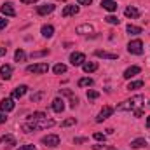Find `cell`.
<instances>
[{
    "instance_id": "6da1fadb",
    "label": "cell",
    "mask_w": 150,
    "mask_h": 150,
    "mask_svg": "<svg viewBox=\"0 0 150 150\" xmlns=\"http://www.w3.org/2000/svg\"><path fill=\"white\" fill-rule=\"evenodd\" d=\"M54 126V120L52 119H40V120H28L26 124L21 126V129L25 133H32V131H37V129H45V127H51Z\"/></svg>"
},
{
    "instance_id": "7a4b0ae2",
    "label": "cell",
    "mask_w": 150,
    "mask_h": 150,
    "mask_svg": "<svg viewBox=\"0 0 150 150\" xmlns=\"http://www.w3.org/2000/svg\"><path fill=\"white\" fill-rule=\"evenodd\" d=\"M145 101V98L142 96V94H136V96H133L131 100H126V101H122L119 107H117V110L119 112H131V110H138V107H142V103Z\"/></svg>"
},
{
    "instance_id": "3957f363",
    "label": "cell",
    "mask_w": 150,
    "mask_h": 150,
    "mask_svg": "<svg viewBox=\"0 0 150 150\" xmlns=\"http://www.w3.org/2000/svg\"><path fill=\"white\" fill-rule=\"evenodd\" d=\"M127 51H129L131 54H142V52H143V42H142L140 38L131 40V42L127 44Z\"/></svg>"
},
{
    "instance_id": "277c9868",
    "label": "cell",
    "mask_w": 150,
    "mask_h": 150,
    "mask_svg": "<svg viewBox=\"0 0 150 150\" xmlns=\"http://www.w3.org/2000/svg\"><path fill=\"white\" fill-rule=\"evenodd\" d=\"M47 70H49V65L47 63H38V65L26 67V72L28 74H47Z\"/></svg>"
},
{
    "instance_id": "5b68a950",
    "label": "cell",
    "mask_w": 150,
    "mask_h": 150,
    "mask_svg": "<svg viewBox=\"0 0 150 150\" xmlns=\"http://www.w3.org/2000/svg\"><path fill=\"white\" fill-rule=\"evenodd\" d=\"M42 143L45 147H58L59 145V136L58 134H47L42 138Z\"/></svg>"
},
{
    "instance_id": "8992f818",
    "label": "cell",
    "mask_w": 150,
    "mask_h": 150,
    "mask_svg": "<svg viewBox=\"0 0 150 150\" xmlns=\"http://www.w3.org/2000/svg\"><path fill=\"white\" fill-rule=\"evenodd\" d=\"M112 113H113L112 107H108V105H107V107H103V108H101V112L98 113V117H96V122H103V120H107Z\"/></svg>"
},
{
    "instance_id": "52a82bcc",
    "label": "cell",
    "mask_w": 150,
    "mask_h": 150,
    "mask_svg": "<svg viewBox=\"0 0 150 150\" xmlns=\"http://www.w3.org/2000/svg\"><path fill=\"white\" fill-rule=\"evenodd\" d=\"M0 12H2V14H5V16H9V18H14V16H16V9L12 7V4H11V2H5V4L0 7Z\"/></svg>"
},
{
    "instance_id": "ba28073f",
    "label": "cell",
    "mask_w": 150,
    "mask_h": 150,
    "mask_svg": "<svg viewBox=\"0 0 150 150\" xmlns=\"http://www.w3.org/2000/svg\"><path fill=\"white\" fill-rule=\"evenodd\" d=\"M0 110H2V112H11V110H14V100H12V98H4V100L0 101Z\"/></svg>"
},
{
    "instance_id": "9c48e42d",
    "label": "cell",
    "mask_w": 150,
    "mask_h": 150,
    "mask_svg": "<svg viewBox=\"0 0 150 150\" xmlns=\"http://www.w3.org/2000/svg\"><path fill=\"white\" fill-rule=\"evenodd\" d=\"M0 143L4 147H7V149H12L16 145V138L12 134H4V136H0Z\"/></svg>"
},
{
    "instance_id": "30bf717a",
    "label": "cell",
    "mask_w": 150,
    "mask_h": 150,
    "mask_svg": "<svg viewBox=\"0 0 150 150\" xmlns=\"http://www.w3.org/2000/svg\"><path fill=\"white\" fill-rule=\"evenodd\" d=\"M70 61H72V65H74V67L84 65V61H86V56H84L82 52H72V54H70Z\"/></svg>"
},
{
    "instance_id": "8fae6325",
    "label": "cell",
    "mask_w": 150,
    "mask_h": 150,
    "mask_svg": "<svg viewBox=\"0 0 150 150\" xmlns=\"http://www.w3.org/2000/svg\"><path fill=\"white\" fill-rule=\"evenodd\" d=\"M75 14H79V5H67V7L63 9V12H61V16H63V18L75 16Z\"/></svg>"
},
{
    "instance_id": "7c38bea8",
    "label": "cell",
    "mask_w": 150,
    "mask_h": 150,
    "mask_svg": "<svg viewBox=\"0 0 150 150\" xmlns=\"http://www.w3.org/2000/svg\"><path fill=\"white\" fill-rule=\"evenodd\" d=\"M101 7L105 9V11H108V12H113V11H117V2L115 0H101Z\"/></svg>"
},
{
    "instance_id": "4fadbf2b",
    "label": "cell",
    "mask_w": 150,
    "mask_h": 150,
    "mask_svg": "<svg viewBox=\"0 0 150 150\" xmlns=\"http://www.w3.org/2000/svg\"><path fill=\"white\" fill-rule=\"evenodd\" d=\"M52 110L56 113H61L65 110V101H63L61 98H54V100H52Z\"/></svg>"
},
{
    "instance_id": "5bb4252c",
    "label": "cell",
    "mask_w": 150,
    "mask_h": 150,
    "mask_svg": "<svg viewBox=\"0 0 150 150\" xmlns=\"http://www.w3.org/2000/svg\"><path fill=\"white\" fill-rule=\"evenodd\" d=\"M52 11H54V5H52V4H45V5H38L37 7V14H40V16L51 14Z\"/></svg>"
},
{
    "instance_id": "9a60e30c",
    "label": "cell",
    "mask_w": 150,
    "mask_h": 150,
    "mask_svg": "<svg viewBox=\"0 0 150 150\" xmlns=\"http://www.w3.org/2000/svg\"><path fill=\"white\" fill-rule=\"evenodd\" d=\"M94 56L103 58V59H117V54L115 52H107V51H101V49L94 51Z\"/></svg>"
},
{
    "instance_id": "2e32d148",
    "label": "cell",
    "mask_w": 150,
    "mask_h": 150,
    "mask_svg": "<svg viewBox=\"0 0 150 150\" xmlns=\"http://www.w3.org/2000/svg\"><path fill=\"white\" fill-rule=\"evenodd\" d=\"M11 75H12V67H11V65H2V67H0V77H2V79L9 80Z\"/></svg>"
},
{
    "instance_id": "e0dca14e",
    "label": "cell",
    "mask_w": 150,
    "mask_h": 150,
    "mask_svg": "<svg viewBox=\"0 0 150 150\" xmlns=\"http://www.w3.org/2000/svg\"><path fill=\"white\" fill-rule=\"evenodd\" d=\"M140 72H142V68H140V67H129V68L124 72V75H122V77H124V79H131V77L138 75Z\"/></svg>"
},
{
    "instance_id": "ac0fdd59",
    "label": "cell",
    "mask_w": 150,
    "mask_h": 150,
    "mask_svg": "<svg viewBox=\"0 0 150 150\" xmlns=\"http://www.w3.org/2000/svg\"><path fill=\"white\" fill-rule=\"evenodd\" d=\"M82 68H84L86 74H91V72H96L98 70V63L96 61H87V63L82 65Z\"/></svg>"
},
{
    "instance_id": "d6986e66",
    "label": "cell",
    "mask_w": 150,
    "mask_h": 150,
    "mask_svg": "<svg viewBox=\"0 0 150 150\" xmlns=\"http://www.w3.org/2000/svg\"><path fill=\"white\" fill-rule=\"evenodd\" d=\"M26 91H28L26 86H18V87L12 91V98H23V96L26 94Z\"/></svg>"
},
{
    "instance_id": "ffe728a7",
    "label": "cell",
    "mask_w": 150,
    "mask_h": 150,
    "mask_svg": "<svg viewBox=\"0 0 150 150\" xmlns=\"http://www.w3.org/2000/svg\"><path fill=\"white\" fill-rule=\"evenodd\" d=\"M124 14H126L127 18H140V11H138L136 7H133V5H129V7H126V11H124Z\"/></svg>"
},
{
    "instance_id": "44dd1931",
    "label": "cell",
    "mask_w": 150,
    "mask_h": 150,
    "mask_svg": "<svg viewBox=\"0 0 150 150\" xmlns=\"http://www.w3.org/2000/svg\"><path fill=\"white\" fill-rule=\"evenodd\" d=\"M40 32H42V35H44L45 38H51L52 35H54V26H51V25H44Z\"/></svg>"
},
{
    "instance_id": "7402d4cb",
    "label": "cell",
    "mask_w": 150,
    "mask_h": 150,
    "mask_svg": "<svg viewBox=\"0 0 150 150\" xmlns=\"http://www.w3.org/2000/svg\"><path fill=\"white\" fill-rule=\"evenodd\" d=\"M131 147L133 149H142V147H147V140L145 138H136L131 142Z\"/></svg>"
},
{
    "instance_id": "603a6c76",
    "label": "cell",
    "mask_w": 150,
    "mask_h": 150,
    "mask_svg": "<svg viewBox=\"0 0 150 150\" xmlns=\"http://www.w3.org/2000/svg\"><path fill=\"white\" fill-rule=\"evenodd\" d=\"M126 30H127V33H129V35H140V33L143 32L140 26H134V25H127V28H126Z\"/></svg>"
},
{
    "instance_id": "cb8c5ba5",
    "label": "cell",
    "mask_w": 150,
    "mask_h": 150,
    "mask_svg": "<svg viewBox=\"0 0 150 150\" xmlns=\"http://www.w3.org/2000/svg\"><path fill=\"white\" fill-rule=\"evenodd\" d=\"M14 59H16L18 63H23V61L26 59V54H25V51H23V49H18V51L14 52Z\"/></svg>"
},
{
    "instance_id": "d4e9b609",
    "label": "cell",
    "mask_w": 150,
    "mask_h": 150,
    "mask_svg": "<svg viewBox=\"0 0 150 150\" xmlns=\"http://www.w3.org/2000/svg\"><path fill=\"white\" fill-rule=\"evenodd\" d=\"M94 28H93V25H82V26H79L77 28V33H91Z\"/></svg>"
},
{
    "instance_id": "484cf974",
    "label": "cell",
    "mask_w": 150,
    "mask_h": 150,
    "mask_svg": "<svg viewBox=\"0 0 150 150\" xmlns=\"http://www.w3.org/2000/svg\"><path fill=\"white\" fill-rule=\"evenodd\" d=\"M77 84H79V87H89V86H93V79H89V77H84V79H80Z\"/></svg>"
},
{
    "instance_id": "4316f807",
    "label": "cell",
    "mask_w": 150,
    "mask_h": 150,
    "mask_svg": "<svg viewBox=\"0 0 150 150\" xmlns=\"http://www.w3.org/2000/svg\"><path fill=\"white\" fill-rule=\"evenodd\" d=\"M52 72H54L56 75H61V74H65V72H67V67H65L63 63H58V65H54Z\"/></svg>"
},
{
    "instance_id": "83f0119b",
    "label": "cell",
    "mask_w": 150,
    "mask_h": 150,
    "mask_svg": "<svg viewBox=\"0 0 150 150\" xmlns=\"http://www.w3.org/2000/svg\"><path fill=\"white\" fill-rule=\"evenodd\" d=\"M45 117H47V115H45L44 112H33L30 117H28V120H40V119H45Z\"/></svg>"
},
{
    "instance_id": "f1b7e54d",
    "label": "cell",
    "mask_w": 150,
    "mask_h": 150,
    "mask_svg": "<svg viewBox=\"0 0 150 150\" xmlns=\"http://www.w3.org/2000/svg\"><path fill=\"white\" fill-rule=\"evenodd\" d=\"M140 87H143V80H134L127 84V89H140Z\"/></svg>"
},
{
    "instance_id": "f546056e",
    "label": "cell",
    "mask_w": 150,
    "mask_h": 150,
    "mask_svg": "<svg viewBox=\"0 0 150 150\" xmlns=\"http://www.w3.org/2000/svg\"><path fill=\"white\" fill-rule=\"evenodd\" d=\"M105 21H107L108 25H119V23H120V19H119L117 16H112V14H110V16H107V18H105Z\"/></svg>"
},
{
    "instance_id": "4dcf8cb0",
    "label": "cell",
    "mask_w": 150,
    "mask_h": 150,
    "mask_svg": "<svg viewBox=\"0 0 150 150\" xmlns=\"http://www.w3.org/2000/svg\"><path fill=\"white\" fill-rule=\"evenodd\" d=\"M96 98H100V93L94 91V89H89L87 91V100H96Z\"/></svg>"
},
{
    "instance_id": "1f68e13d",
    "label": "cell",
    "mask_w": 150,
    "mask_h": 150,
    "mask_svg": "<svg viewBox=\"0 0 150 150\" xmlns=\"http://www.w3.org/2000/svg\"><path fill=\"white\" fill-rule=\"evenodd\" d=\"M47 52H49L47 49H45V51H35V52H32V58L35 59V58H42V56H47Z\"/></svg>"
},
{
    "instance_id": "d6a6232c",
    "label": "cell",
    "mask_w": 150,
    "mask_h": 150,
    "mask_svg": "<svg viewBox=\"0 0 150 150\" xmlns=\"http://www.w3.org/2000/svg\"><path fill=\"white\" fill-rule=\"evenodd\" d=\"M75 122H77V120H75V117H72V119L63 120V122H61V126H63V127H68V126H74Z\"/></svg>"
},
{
    "instance_id": "836d02e7",
    "label": "cell",
    "mask_w": 150,
    "mask_h": 150,
    "mask_svg": "<svg viewBox=\"0 0 150 150\" xmlns=\"http://www.w3.org/2000/svg\"><path fill=\"white\" fill-rule=\"evenodd\" d=\"M93 138H94L96 142H105V140H107V136H105L103 133H94V134H93Z\"/></svg>"
},
{
    "instance_id": "e575fe53",
    "label": "cell",
    "mask_w": 150,
    "mask_h": 150,
    "mask_svg": "<svg viewBox=\"0 0 150 150\" xmlns=\"http://www.w3.org/2000/svg\"><path fill=\"white\" fill-rule=\"evenodd\" d=\"M42 96H44V93L40 91V93H37V94H33L32 96V103H37V101H40L42 100Z\"/></svg>"
},
{
    "instance_id": "d590c367",
    "label": "cell",
    "mask_w": 150,
    "mask_h": 150,
    "mask_svg": "<svg viewBox=\"0 0 150 150\" xmlns=\"http://www.w3.org/2000/svg\"><path fill=\"white\" fill-rule=\"evenodd\" d=\"M18 150H35V145H21Z\"/></svg>"
},
{
    "instance_id": "8d00e7d4",
    "label": "cell",
    "mask_w": 150,
    "mask_h": 150,
    "mask_svg": "<svg viewBox=\"0 0 150 150\" xmlns=\"http://www.w3.org/2000/svg\"><path fill=\"white\" fill-rule=\"evenodd\" d=\"M86 142H87V138H75L74 140L75 145H80V143H86Z\"/></svg>"
},
{
    "instance_id": "74e56055",
    "label": "cell",
    "mask_w": 150,
    "mask_h": 150,
    "mask_svg": "<svg viewBox=\"0 0 150 150\" xmlns=\"http://www.w3.org/2000/svg\"><path fill=\"white\" fill-rule=\"evenodd\" d=\"M77 2H79V5H91L93 0H77Z\"/></svg>"
},
{
    "instance_id": "f35d334b",
    "label": "cell",
    "mask_w": 150,
    "mask_h": 150,
    "mask_svg": "<svg viewBox=\"0 0 150 150\" xmlns=\"http://www.w3.org/2000/svg\"><path fill=\"white\" fill-rule=\"evenodd\" d=\"M61 94H65V96H74V93H72L70 89H63V91H61Z\"/></svg>"
},
{
    "instance_id": "ab89813d",
    "label": "cell",
    "mask_w": 150,
    "mask_h": 150,
    "mask_svg": "<svg viewBox=\"0 0 150 150\" xmlns=\"http://www.w3.org/2000/svg\"><path fill=\"white\" fill-rule=\"evenodd\" d=\"M5 120H7V115H5L4 112H0V124H4Z\"/></svg>"
},
{
    "instance_id": "60d3db41",
    "label": "cell",
    "mask_w": 150,
    "mask_h": 150,
    "mask_svg": "<svg viewBox=\"0 0 150 150\" xmlns=\"http://www.w3.org/2000/svg\"><path fill=\"white\" fill-rule=\"evenodd\" d=\"M7 26V19H0V30H4Z\"/></svg>"
},
{
    "instance_id": "b9f144b4",
    "label": "cell",
    "mask_w": 150,
    "mask_h": 150,
    "mask_svg": "<svg viewBox=\"0 0 150 150\" xmlns=\"http://www.w3.org/2000/svg\"><path fill=\"white\" fill-rule=\"evenodd\" d=\"M134 115H136V117H142V115H143V110H140V108L134 110Z\"/></svg>"
},
{
    "instance_id": "7bdbcfd3",
    "label": "cell",
    "mask_w": 150,
    "mask_h": 150,
    "mask_svg": "<svg viewBox=\"0 0 150 150\" xmlns=\"http://www.w3.org/2000/svg\"><path fill=\"white\" fill-rule=\"evenodd\" d=\"M23 4H37L38 0H21Z\"/></svg>"
},
{
    "instance_id": "ee69618b",
    "label": "cell",
    "mask_w": 150,
    "mask_h": 150,
    "mask_svg": "<svg viewBox=\"0 0 150 150\" xmlns=\"http://www.w3.org/2000/svg\"><path fill=\"white\" fill-rule=\"evenodd\" d=\"M5 52H7V49L5 47H0V56H5Z\"/></svg>"
},
{
    "instance_id": "f6af8a7d",
    "label": "cell",
    "mask_w": 150,
    "mask_h": 150,
    "mask_svg": "<svg viewBox=\"0 0 150 150\" xmlns=\"http://www.w3.org/2000/svg\"><path fill=\"white\" fill-rule=\"evenodd\" d=\"M147 127L150 129V115H149V119H147Z\"/></svg>"
},
{
    "instance_id": "bcb514c9",
    "label": "cell",
    "mask_w": 150,
    "mask_h": 150,
    "mask_svg": "<svg viewBox=\"0 0 150 150\" xmlns=\"http://www.w3.org/2000/svg\"><path fill=\"white\" fill-rule=\"evenodd\" d=\"M61 2H67V0H61Z\"/></svg>"
}]
</instances>
